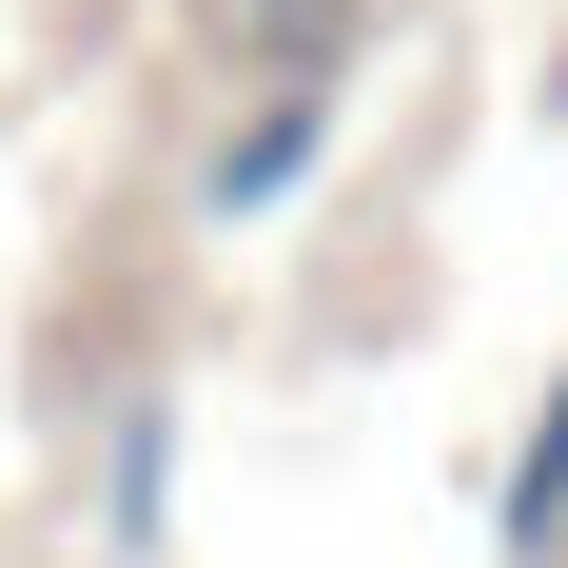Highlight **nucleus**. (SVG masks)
Segmentation results:
<instances>
[{"mask_svg":"<svg viewBox=\"0 0 568 568\" xmlns=\"http://www.w3.org/2000/svg\"><path fill=\"white\" fill-rule=\"evenodd\" d=\"M314 176H334V79H275V99L235 118L216 158H196V216H216V235H255V216H294Z\"/></svg>","mask_w":568,"mask_h":568,"instance_id":"f257e3e1","label":"nucleus"},{"mask_svg":"<svg viewBox=\"0 0 568 568\" xmlns=\"http://www.w3.org/2000/svg\"><path fill=\"white\" fill-rule=\"evenodd\" d=\"M490 549H510V568L568 549V373L529 393V452H510V490H490Z\"/></svg>","mask_w":568,"mask_h":568,"instance_id":"f03ea898","label":"nucleus"}]
</instances>
